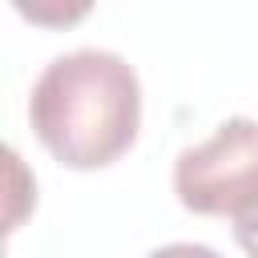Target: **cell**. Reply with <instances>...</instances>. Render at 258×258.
Listing matches in <instances>:
<instances>
[{"label":"cell","instance_id":"obj_1","mask_svg":"<svg viewBox=\"0 0 258 258\" xmlns=\"http://www.w3.org/2000/svg\"><path fill=\"white\" fill-rule=\"evenodd\" d=\"M28 125L40 145L69 169L113 165L137 141L141 81L121 52H60L32 81Z\"/></svg>","mask_w":258,"mask_h":258},{"label":"cell","instance_id":"obj_2","mask_svg":"<svg viewBox=\"0 0 258 258\" xmlns=\"http://www.w3.org/2000/svg\"><path fill=\"white\" fill-rule=\"evenodd\" d=\"M173 194L189 214L246 218L258 210V121L226 117L173 161Z\"/></svg>","mask_w":258,"mask_h":258},{"label":"cell","instance_id":"obj_3","mask_svg":"<svg viewBox=\"0 0 258 258\" xmlns=\"http://www.w3.org/2000/svg\"><path fill=\"white\" fill-rule=\"evenodd\" d=\"M145 258H222V254L210 250V246H202V242H165V246L149 250Z\"/></svg>","mask_w":258,"mask_h":258},{"label":"cell","instance_id":"obj_4","mask_svg":"<svg viewBox=\"0 0 258 258\" xmlns=\"http://www.w3.org/2000/svg\"><path fill=\"white\" fill-rule=\"evenodd\" d=\"M234 242H238L250 258H258V210L234 222Z\"/></svg>","mask_w":258,"mask_h":258}]
</instances>
